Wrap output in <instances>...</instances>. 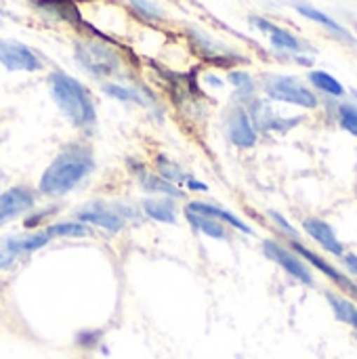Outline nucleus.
Returning a JSON list of instances; mask_svg holds the SVG:
<instances>
[{
  "mask_svg": "<svg viewBox=\"0 0 357 359\" xmlns=\"http://www.w3.org/2000/svg\"><path fill=\"white\" fill-rule=\"evenodd\" d=\"M93 168V154L88 147L72 145L63 149L40 179V191L46 196H61L74 189Z\"/></svg>",
  "mask_w": 357,
  "mask_h": 359,
  "instance_id": "f257e3e1",
  "label": "nucleus"
},
{
  "mask_svg": "<svg viewBox=\"0 0 357 359\" xmlns=\"http://www.w3.org/2000/svg\"><path fill=\"white\" fill-rule=\"evenodd\" d=\"M50 95L57 107L67 116L74 126H88L95 122V105L86 88L63 72L50 74Z\"/></svg>",
  "mask_w": 357,
  "mask_h": 359,
  "instance_id": "f03ea898",
  "label": "nucleus"
},
{
  "mask_svg": "<svg viewBox=\"0 0 357 359\" xmlns=\"http://www.w3.org/2000/svg\"><path fill=\"white\" fill-rule=\"evenodd\" d=\"M265 90L276 101L292 103V105L307 107V109L318 105L316 95L309 88H305L297 78H290V76H271V78H267Z\"/></svg>",
  "mask_w": 357,
  "mask_h": 359,
  "instance_id": "7ed1b4c3",
  "label": "nucleus"
},
{
  "mask_svg": "<svg viewBox=\"0 0 357 359\" xmlns=\"http://www.w3.org/2000/svg\"><path fill=\"white\" fill-rule=\"evenodd\" d=\"M0 63L11 72H36L42 65L29 46L8 38H0Z\"/></svg>",
  "mask_w": 357,
  "mask_h": 359,
  "instance_id": "20e7f679",
  "label": "nucleus"
},
{
  "mask_svg": "<svg viewBox=\"0 0 357 359\" xmlns=\"http://www.w3.org/2000/svg\"><path fill=\"white\" fill-rule=\"evenodd\" d=\"M263 252H265L274 263H278L282 269H286L292 278H297L299 282H303L305 286H311V284H314V278H311L309 267H307L295 252H290L288 248H284L282 244H278V242H274V240H265V242H263Z\"/></svg>",
  "mask_w": 357,
  "mask_h": 359,
  "instance_id": "39448f33",
  "label": "nucleus"
},
{
  "mask_svg": "<svg viewBox=\"0 0 357 359\" xmlns=\"http://www.w3.org/2000/svg\"><path fill=\"white\" fill-rule=\"evenodd\" d=\"M128 212L130 210L124 206H109L103 202H95V204L84 206L78 212V219L82 223H93V225H99L103 229L118 231L124 225V215H128Z\"/></svg>",
  "mask_w": 357,
  "mask_h": 359,
  "instance_id": "423d86ee",
  "label": "nucleus"
},
{
  "mask_svg": "<svg viewBox=\"0 0 357 359\" xmlns=\"http://www.w3.org/2000/svg\"><path fill=\"white\" fill-rule=\"evenodd\" d=\"M76 57L82 63V67H86L95 76L112 74L118 67V57L101 44H78Z\"/></svg>",
  "mask_w": 357,
  "mask_h": 359,
  "instance_id": "0eeeda50",
  "label": "nucleus"
},
{
  "mask_svg": "<svg viewBox=\"0 0 357 359\" xmlns=\"http://www.w3.org/2000/svg\"><path fill=\"white\" fill-rule=\"evenodd\" d=\"M303 229H305L307 236L314 238L324 250H328V252H332V255H337V257H343L345 248H343V244L339 242L335 229H332L326 221H322V219H305V221H303Z\"/></svg>",
  "mask_w": 357,
  "mask_h": 359,
  "instance_id": "6e6552de",
  "label": "nucleus"
},
{
  "mask_svg": "<svg viewBox=\"0 0 357 359\" xmlns=\"http://www.w3.org/2000/svg\"><path fill=\"white\" fill-rule=\"evenodd\" d=\"M227 135H229V141L242 149H248L257 143V133H255L252 122L244 109H238L231 114V118L227 122Z\"/></svg>",
  "mask_w": 357,
  "mask_h": 359,
  "instance_id": "1a4fd4ad",
  "label": "nucleus"
},
{
  "mask_svg": "<svg viewBox=\"0 0 357 359\" xmlns=\"http://www.w3.org/2000/svg\"><path fill=\"white\" fill-rule=\"evenodd\" d=\"M250 21H252L259 29H263L265 34H269L271 44L278 46V48L292 50V53H301V50L307 48V44H303L297 36H292L290 32H286V29L274 25L271 21H267V19H263V17H250Z\"/></svg>",
  "mask_w": 357,
  "mask_h": 359,
  "instance_id": "9d476101",
  "label": "nucleus"
},
{
  "mask_svg": "<svg viewBox=\"0 0 357 359\" xmlns=\"http://www.w3.org/2000/svg\"><path fill=\"white\" fill-rule=\"evenodd\" d=\"M32 204H34V196L29 189H25V187L8 189L4 196H0V223L15 217V215H21Z\"/></svg>",
  "mask_w": 357,
  "mask_h": 359,
  "instance_id": "9b49d317",
  "label": "nucleus"
},
{
  "mask_svg": "<svg viewBox=\"0 0 357 359\" xmlns=\"http://www.w3.org/2000/svg\"><path fill=\"white\" fill-rule=\"evenodd\" d=\"M295 250H299V252H301V257H305V259H307V261H309V263H311L314 267H318V269H320V271H322L324 276H328V278H330V280H332L335 284H339V286H341L343 290H347V292H351V294H356V297H357V286H356V284H353V282H349V280H347V278H345V276H343L341 271H337V269H335L332 265H328V263H326V261H324L322 257H318V255H316V252H311L309 248L301 246L299 242H295Z\"/></svg>",
  "mask_w": 357,
  "mask_h": 359,
  "instance_id": "f8f14e48",
  "label": "nucleus"
},
{
  "mask_svg": "<svg viewBox=\"0 0 357 359\" xmlns=\"http://www.w3.org/2000/svg\"><path fill=\"white\" fill-rule=\"evenodd\" d=\"M189 212H196V215H202V217H208V219H221L229 225H234L236 229L244 231V233H250V227L246 223H242L236 215H231L229 210L221 208V206H215V204H208V202H191Z\"/></svg>",
  "mask_w": 357,
  "mask_h": 359,
  "instance_id": "ddd939ff",
  "label": "nucleus"
},
{
  "mask_svg": "<svg viewBox=\"0 0 357 359\" xmlns=\"http://www.w3.org/2000/svg\"><path fill=\"white\" fill-rule=\"evenodd\" d=\"M297 11H299L303 17H307V19H311V21L324 25L326 29H330V32L337 34L339 38H343V40H347V42H351V44L356 42V38L351 36V32L345 29L341 23H337L332 17H328L326 13H322V11H318V8H314V6H309V4H297Z\"/></svg>",
  "mask_w": 357,
  "mask_h": 359,
  "instance_id": "4468645a",
  "label": "nucleus"
},
{
  "mask_svg": "<svg viewBox=\"0 0 357 359\" xmlns=\"http://www.w3.org/2000/svg\"><path fill=\"white\" fill-rule=\"evenodd\" d=\"M50 240L48 233H36V236H27V238H19L13 236L4 242V246L13 252V255H21V252H34L42 246H46Z\"/></svg>",
  "mask_w": 357,
  "mask_h": 359,
  "instance_id": "2eb2a0df",
  "label": "nucleus"
},
{
  "mask_svg": "<svg viewBox=\"0 0 357 359\" xmlns=\"http://www.w3.org/2000/svg\"><path fill=\"white\" fill-rule=\"evenodd\" d=\"M326 299H328V303H330V307H332V311H335V316H337V320L339 322H345V324H349L353 330L357 332V307L349 301V299H343V297H339V294H332V292H328L326 294Z\"/></svg>",
  "mask_w": 357,
  "mask_h": 359,
  "instance_id": "dca6fc26",
  "label": "nucleus"
},
{
  "mask_svg": "<svg viewBox=\"0 0 357 359\" xmlns=\"http://www.w3.org/2000/svg\"><path fill=\"white\" fill-rule=\"evenodd\" d=\"M143 210L147 212V217L162 221V223H175V204L170 200H145L143 202Z\"/></svg>",
  "mask_w": 357,
  "mask_h": 359,
  "instance_id": "f3484780",
  "label": "nucleus"
},
{
  "mask_svg": "<svg viewBox=\"0 0 357 359\" xmlns=\"http://www.w3.org/2000/svg\"><path fill=\"white\" fill-rule=\"evenodd\" d=\"M187 219H189V223H191L196 229H200L204 236L215 238V240H223V238H225V229H223V225H221L219 221L208 219V217H202V215H196V212H189V210H187Z\"/></svg>",
  "mask_w": 357,
  "mask_h": 359,
  "instance_id": "a211bd4d",
  "label": "nucleus"
},
{
  "mask_svg": "<svg viewBox=\"0 0 357 359\" xmlns=\"http://www.w3.org/2000/svg\"><path fill=\"white\" fill-rule=\"evenodd\" d=\"M50 238H86L93 236V231L86 227V223H55L46 231Z\"/></svg>",
  "mask_w": 357,
  "mask_h": 359,
  "instance_id": "6ab92c4d",
  "label": "nucleus"
},
{
  "mask_svg": "<svg viewBox=\"0 0 357 359\" xmlns=\"http://www.w3.org/2000/svg\"><path fill=\"white\" fill-rule=\"evenodd\" d=\"M309 80L314 82V86H318L320 90H324V93H328V95H332V97H341V95H345V88H343V84L335 78V76H330L328 72H311L309 74Z\"/></svg>",
  "mask_w": 357,
  "mask_h": 359,
  "instance_id": "aec40b11",
  "label": "nucleus"
},
{
  "mask_svg": "<svg viewBox=\"0 0 357 359\" xmlns=\"http://www.w3.org/2000/svg\"><path fill=\"white\" fill-rule=\"evenodd\" d=\"M339 120H341V126L345 128V130H349L353 137L357 139V107L356 105H351V103H345V105H341V109H339Z\"/></svg>",
  "mask_w": 357,
  "mask_h": 359,
  "instance_id": "412c9836",
  "label": "nucleus"
},
{
  "mask_svg": "<svg viewBox=\"0 0 357 359\" xmlns=\"http://www.w3.org/2000/svg\"><path fill=\"white\" fill-rule=\"evenodd\" d=\"M141 181H143V187H145V189H149V191H162V194L179 196V189H177V187H173V183H170V181L156 179V177H151V175L141 177Z\"/></svg>",
  "mask_w": 357,
  "mask_h": 359,
  "instance_id": "4be33fe9",
  "label": "nucleus"
},
{
  "mask_svg": "<svg viewBox=\"0 0 357 359\" xmlns=\"http://www.w3.org/2000/svg\"><path fill=\"white\" fill-rule=\"evenodd\" d=\"M133 2V6L137 8V11H141L145 17H151V19H162L164 17V11L156 4V2H151V0H130Z\"/></svg>",
  "mask_w": 357,
  "mask_h": 359,
  "instance_id": "5701e85b",
  "label": "nucleus"
},
{
  "mask_svg": "<svg viewBox=\"0 0 357 359\" xmlns=\"http://www.w3.org/2000/svg\"><path fill=\"white\" fill-rule=\"evenodd\" d=\"M103 90H105L107 95H112V97L120 99V101H139V97H137V93H135V90L124 88V86H120V84H105V86H103Z\"/></svg>",
  "mask_w": 357,
  "mask_h": 359,
  "instance_id": "b1692460",
  "label": "nucleus"
},
{
  "mask_svg": "<svg viewBox=\"0 0 357 359\" xmlns=\"http://www.w3.org/2000/svg\"><path fill=\"white\" fill-rule=\"evenodd\" d=\"M229 80H231L238 88H242L244 93H250L252 86H255V84H252V78H250L246 72H231V74H229Z\"/></svg>",
  "mask_w": 357,
  "mask_h": 359,
  "instance_id": "393cba45",
  "label": "nucleus"
},
{
  "mask_svg": "<svg viewBox=\"0 0 357 359\" xmlns=\"http://www.w3.org/2000/svg\"><path fill=\"white\" fill-rule=\"evenodd\" d=\"M13 263H15V255L4 244H0V269H8Z\"/></svg>",
  "mask_w": 357,
  "mask_h": 359,
  "instance_id": "a878e982",
  "label": "nucleus"
},
{
  "mask_svg": "<svg viewBox=\"0 0 357 359\" xmlns=\"http://www.w3.org/2000/svg\"><path fill=\"white\" fill-rule=\"evenodd\" d=\"M343 261H345L347 269H349V271H353V273L357 276V257L356 255H347V257H343Z\"/></svg>",
  "mask_w": 357,
  "mask_h": 359,
  "instance_id": "bb28decb",
  "label": "nucleus"
}]
</instances>
